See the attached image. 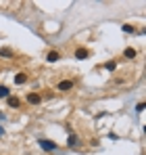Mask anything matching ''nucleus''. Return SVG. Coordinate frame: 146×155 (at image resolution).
Segmentation results:
<instances>
[{"instance_id":"nucleus-1","label":"nucleus","mask_w":146,"mask_h":155,"mask_svg":"<svg viewBox=\"0 0 146 155\" xmlns=\"http://www.w3.org/2000/svg\"><path fill=\"white\" fill-rule=\"evenodd\" d=\"M73 86H75L73 80H61V82L56 84V90H59V92H69V90H73Z\"/></svg>"},{"instance_id":"nucleus-2","label":"nucleus","mask_w":146,"mask_h":155,"mask_svg":"<svg viewBox=\"0 0 146 155\" xmlns=\"http://www.w3.org/2000/svg\"><path fill=\"white\" fill-rule=\"evenodd\" d=\"M38 143H40V147H42L44 151H56V149H59V145L52 143V140H48V138H40Z\"/></svg>"},{"instance_id":"nucleus-3","label":"nucleus","mask_w":146,"mask_h":155,"mask_svg":"<svg viewBox=\"0 0 146 155\" xmlns=\"http://www.w3.org/2000/svg\"><path fill=\"white\" fill-rule=\"evenodd\" d=\"M25 99H27V103H29V105H40L42 101H44L40 92H27V97H25Z\"/></svg>"},{"instance_id":"nucleus-4","label":"nucleus","mask_w":146,"mask_h":155,"mask_svg":"<svg viewBox=\"0 0 146 155\" xmlns=\"http://www.w3.org/2000/svg\"><path fill=\"white\" fill-rule=\"evenodd\" d=\"M15 57V51L13 48H8V46H2L0 48V59H13Z\"/></svg>"},{"instance_id":"nucleus-5","label":"nucleus","mask_w":146,"mask_h":155,"mask_svg":"<svg viewBox=\"0 0 146 155\" xmlns=\"http://www.w3.org/2000/svg\"><path fill=\"white\" fill-rule=\"evenodd\" d=\"M59 59H61V52L59 51H48L46 52V61H48V63H56Z\"/></svg>"},{"instance_id":"nucleus-6","label":"nucleus","mask_w":146,"mask_h":155,"mask_svg":"<svg viewBox=\"0 0 146 155\" xmlns=\"http://www.w3.org/2000/svg\"><path fill=\"white\" fill-rule=\"evenodd\" d=\"M88 57H90V51H88V48H81V46L75 48V59L81 61V59H88Z\"/></svg>"},{"instance_id":"nucleus-7","label":"nucleus","mask_w":146,"mask_h":155,"mask_svg":"<svg viewBox=\"0 0 146 155\" xmlns=\"http://www.w3.org/2000/svg\"><path fill=\"white\" fill-rule=\"evenodd\" d=\"M123 57H125L127 61H132V59H136V57H138V51H136V48H132V46H127V48L123 51Z\"/></svg>"},{"instance_id":"nucleus-8","label":"nucleus","mask_w":146,"mask_h":155,"mask_svg":"<svg viewBox=\"0 0 146 155\" xmlns=\"http://www.w3.org/2000/svg\"><path fill=\"white\" fill-rule=\"evenodd\" d=\"M25 82H27V74H25V71L15 74V84H17V86H21V84H25Z\"/></svg>"},{"instance_id":"nucleus-9","label":"nucleus","mask_w":146,"mask_h":155,"mask_svg":"<svg viewBox=\"0 0 146 155\" xmlns=\"http://www.w3.org/2000/svg\"><path fill=\"white\" fill-rule=\"evenodd\" d=\"M6 105H8V107H13V109H17V107L21 105V101H19L17 97H13V94H11V97H6Z\"/></svg>"},{"instance_id":"nucleus-10","label":"nucleus","mask_w":146,"mask_h":155,"mask_svg":"<svg viewBox=\"0 0 146 155\" xmlns=\"http://www.w3.org/2000/svg\"><path fill=\"white\" fill-rule=\"evenodd\" d=\"M104 69L113 74V71L117 69V61H115V59H111V61H106V63H104Z\"/></svg>"},{"instance_id":"nucleus-11","label":"nucleus","mask_w":146,"mask_h":155,"mask_svg":"<svg viewBox=\"0 0 146 155\" xmlns=\"http://www.w3.org/2000/svg\"><path fill=\"white\" fill-rule=\"evenodd\" d=\"M67 145H69V147H77V145H79V138H77V136H75L73 132H69V138H67Z\"/></svg>"},{"instance_id":"nucleus-12","label":"nucleus","mask_w":146,"mask_h":155,"mask_svg":"<svg viewBox=\"0 0 146 155\" xmlns=\"http://www.w3.org/2000/svg\"><path fill=\"white\" fill-rule=\"evenodd\" d=\"M6 97H11V90H8V86L0 84V99H6Z\"/></svg>"},{"instance_id":"nucleus-13","label":"nucleus","mask_w":146,"mask_h":155,"mask_svg":"<svg viewBox=\"0 0 146 155\" xmlns=\"http://www.w3.org/2000/svg\"><path fill=\"white\" fill-rule=\"evenodd\" d=\"M121 29L125 31V34H134V31H136V27L132 25V23H123V25H121Z\"/></svg>"},{"instance_id":"nucleus-14","label":"nucleus","mask_w":146,"mask_h":155,"mask_svg":"<svg viewBox=\"0 0 146 155\" xmlns=\"http://www.w3.org/2000/svg\"><path fill=\"white\" fill-rule=\"evenodd\" d=\"M136 111H140V113H142V111H144V103H138V105H136Z\"/></svg>"},{"instance_id":"nucleus-15","label":"nucleus","mask_w":146,"mask_h":155,"mask_svg":"<svg viewBox=\"0 0 146 155\" xmlns=\"http://www.w3.org/2000/svg\"><path fill=\"white\" fill-rule=\"evenodd\" d=\"M2 117H4V113H2V111H0V120H2Z\"/></svg>"},{"instance_id":"nucleus-16","label":"nucleus","mask_w":146,"mask_h":155,"mask_svg":"<svg viewBox=\"0 0 146 155\" xmlns=\"http://www.w3.org/2000/svg\"><path fill=\"white\" fill-rule=\"evenodd\" d=\"M2 132H4V130H2V128H0V136H2Z\"/></svg>"}]
</instances>
